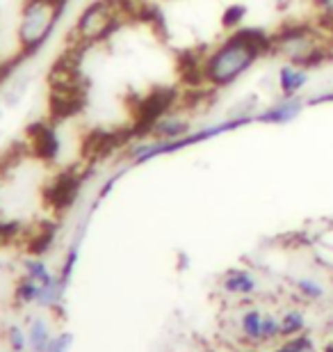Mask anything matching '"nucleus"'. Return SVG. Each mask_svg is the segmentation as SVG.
<instances>
[{"mask_svg": "<svg viewBox=\"0 0 333 352\" xmlns=\"http://www.w3.org/2000/svg\"><path fill=\"white\" fill-rule=\"evenodd\" d=\"M272 51V37L265 30L246 28L233 32L201 62L203 82L212 87H229L253 67L260 55Z\"/></svg>", "mask_w": 333, "mask_h": 352, "instance_id": "1", "label": "nucleus"}, {"mask_svg": "<svg viewBox=\"0 0 333 352\" xmlns=\"http://www.w3.org/2000/svg\"><path fill=\"white\" fill-rule=\"evenodd\" d=\"M67 5L69 0H25L16 28L21 60H30L32 55H37L44 48L48 37L55 30V25L60 23Z\"/></svg>", "mask_w": 333, "mask_h": 352, "instance_id": "2", "label": "nucleus"}, {"mask_svg": "<svg viewBox=\"0 0 333 352\" xmlns=\"http://www.w3.org/2000/svg\"><path fill=\"white\" fill-rule=\"evenodd\" d=\"M272 51L283 55L290 65L301 69L320 67L329 55V48L322 44L320 30L306 23H290L272 37Z\"/></svg>", "mask_w": 333, "mask_h": 352, "instance_id": "3", "label": "nucleus"}, {"mask_svg": "<svg viewBox=\"0 0 333 352\" xmlns=\"http://www.w3.org/2000/svg\"><path fill=\"white\" fill-rule=\"evenodd\" d=\"M124 7L122 0H94L78 16L71 34V44L91 46L108 39L122 25Z\"/></svg>", "mask_w": 333, "mask_h": 352, "instance_id": "4", "label": "nucleus"}, {"mask_svg": "<svg viewBox=\"0 0 333 352\" xmlns=\"http://www.w3.org/2000/svg\"><path fill=\"white\" fill-rule=\"evenodd\" d=\"M84 179H87V172H80V170H76V167L53 176V179L48 181V186L44 188L46 204L55 213H65V210H69L76 204Z\"/></svg>", "mask_w": 333, "mask_h": 352, "instance_id": "5", "label": "nucleus"}, {"mask_svg": "<svg viewBox=\"0 0 333 352\" xmlns=\"http://www.w3.org/2000/svg\"><path fill=\"white\" fill-rule=\"evenodd\" d=\"M27 149L34 158L44 160V163H53L60 156V135L51 122H34L27 126Z\"/></svg>", "mask_w": 333, "mask_h": 352, "instance_id": "6", "label": "nucleus"}, {"mask_svg": "<svg viewBox=\"0 0 333 352\" xmlns=\"http://www.w3.org/2000/svg\"><path fill=\"white\" fill-rule=\"evenodd\" d=\"M306 108V101L301 96H281L274 105H269L267 110L256 112L253 119L260 124H288L301 115V110Z\"/></svg>", "mask_w": 333, "mask_h": 352, "instance_id": "7", "label": "nucleus"}, {"mask_svg": "<svg viewBox=\"0 0 333 352\" xmlns=\"http://www.w3.org/2000/svg\"><path fill=\"white\" fill-rule=\"evenodd\" d=\"M192 133V124L190 119L181 117V115H174V112H167L165 117H160L158 122L153 124L151 129V135L153 140H167V142H174V140H181Z\"/></svg>", "mask_w": 333, "mask_h": 352, "instance_id": "8", "label": "nucleus"}, {"mask_svg": "<svg viewBox=\"0 0 333 352\" xmlns=\"http://www.w3.org/2000/svg\"><path fill=\"white\" fill-rule=\"evenodd\" d=\"M310 74L308 69H301L297 65H283L276 76V85H279L281 96H299V91L308 85Z\"/></svg>", "mask_w": 333, "mask_h": 352, "instance_id": "9", "label": "nucleus"}, {"mask_svg": "<svg viewBox=\"0 0 333 352\" xmlns=\"http://www.w3.org/2000/svg\"><path fill=\"white\" fill-rule=\"evenodd\" d=\"M222 288L226 293H231V295H242V298H249V295H253L258 291V279L253 277L249 270H240V267H236V270H229L224 274Z\"/></svg>", "mask_w": 333, "mask_h": 352, "instance_id": "10", "label": "nucleus"}, {"mask_svg": "<svg viewBox=\"0 0 333 352\" xmlns=\"http://www.w3.org/2000/svg\"><path fill=\"white\" fill-rule=\"evenodd\" d=\"M240 327H242L244 339L249 343H265V314L258 307H249L240 318Z\"/></svg>", "mask_w": 333, "mask_h": 352, "instance_id": "11", "label": "nucleus"}, {"mask_svg": "<svg viewBox=\"0 0 333 352\" xmlns=\"http://www.w3.org/2000/svg\"><path fill=\"white\" fill-rule=\"evenodd\" d=\"M55 236H58V224L44 222L34 234H30V238H27V252H30L32 256L46 254V252L53 248Z\"/></svg>", "mask_w": 333, "mask_h": 352, "instance_id": "12", "label": "nucleus"}, {"mask_svg": "<svg viewBox=\"0 0 333 352\" xmlns=\"http://www.w3.org/2000/svg\"><path fill=\"white\" fill-rule=\"evenodd\" d=\"M292 286L299 291L301 298H306L310 302H320V300L327 298V288H324L320 281L313 279V277H295Z\"/></svg>", "mask_w": 333, "mask_h": 352, "instance_id": "13", "label": "nucleus"}, {"mask_svg": "<svg viewBox=\"0 0 333 352\" xmlns=\"http://www.w3.org/2000/svg\"><path fill=\"white\" fill-rule=\"evenodd\" d=\"M306 327V318H303L301 311L297 309H290L281 316V334L283 336H299Z\"/></svg>", "mask_w": 333, "mask_h": 352, "instance_id": "14", "label": "nucleus"}, {"mask_svg": "<svg viewBox=\"0 0 333 352\" xmlns=\"http://www.w3.org/2000/svg\"><path fill=\"white\" fill-rule=\"evenodd\" d=\"M39 293H41V284L25 274V277L21 279L19 286H16V302H19V305H30V302L39 300Z\"/></svg>", "mask_w": 333, "mask_h": 352, "instance_id": "15", "label": "nucleus"}, {"mask_svg": "<svg viewBox=\"0 0 333 352\" xmlns=\"http://www.w3.org/2000/svg\"><path fill=\"white\" fill-rule=\"evenodd\" d=\"M244 16H246V5H242V3H233L229 7H224L222 28L224 30H238V28L242 25Z\"/></svg>", "mask_w": 333, "mask_h": 352, "instance_id": "16", "label": "nucleus"}, {"mask_svg": "<svg viewBox=\"0 0 333 352\" xmlns=\"http://www.w3.org/2000/svg\"><path fill=\"white\" fill-rule=\"evenodd\" d=\"M310 5H313V14L320 21V25L333 30V0H310Z\"/></svg>", "mask_w": 333, "mask_h": 352, "instance_id": "17", "label": "nucleus"}, {"mask_svg": "<svg viewBox=\"0 0 333 352\" xmlns=\"http://www.w3.org/2000/svg\"><path fill=\"white\" fill-rule=\"evenodd\" d=\"M30 343H32V350L34 352H46L48 343H51V336H48V329L41 320H34L32 322V329H30Z\"/></svg>", "mask_w": 333, "mask_h": 352, "instance_id": "18", "label": "nucleus"}, {"mask_svg": "<svg viewBox=\"0 0 333 352\" xmlns=\"http://www.w3.org/2000/svg\"><path fill=\"white\" fill-rule=\"evenodd\" d=\"M25 274H27V277H32L34 281H39L41 286L48 284V281L53 279V274L48 272V267L41 261H27L25 263Z\"/></svg>", "mask_w": 333, "mask_h": 352, "instance_id": "19", "label": "nucleus"}, {"mask_svg": "<svg viewBox=\"0 0 333 352\" xmlns=\"http://www.w3.org/2000/svg\"><path fill=\"white\" fill-rule=\"evenodd\" d=\"M78 261V243L73 245V248L69 250V254L65 258V265H62V274H60V281L62 284H69V279H71V272H73V265Z\"/></svg>", "mask_w": 333, "mask_h": 352, "instance_id": "20", "label": "nucleus"}, {"mask_svg": "<svg viewBox=\"0 0 333 352\" xmlns=\"http://www.w3.org/2000/svg\"><path fill=\"white\" fill-rule=\"evenodd\" d=\"M21 65L19 60H10V62H0V85H3V82L10 78V76L16 72V67Z\"/></svg>", "mask_w": 333, "mask_h": 352, "instance_id": "21", "label": "nucleus"}, {"mask_svg": "<svg viewBox=\"0 0 333 352\" xmlns=\"http://www.w3.org/2000/svg\"><path fill=\"white\" fill-rule=\"evenodd\" d=\"M10 343H12L14 352H21V350L25 348V339H23V334H21L19 327H14L12 332H10Z\"/></svg>", "mask_w": 333, "mask_h": 352, "instance_id": "22", "label": "nucleus"}, {"mask_svg": "<svg viewBox=\"0 0 333 352\" xmlns=\"http://www.w3.org/2000/svg\"><path fill=\"white\" fill-rule=\"evenodd\" d=\"M69 343H71L69 336H60V339H51V343H48L46 352H65Z\"/></svg>", "mask_w": 333, "mask_h": 352, "instance_id": "23", "label": "nucleus"}, {"mask_svg": "<svg viewBox=\"0 0 333 352\" xmlns=\"http://www.w3.org/2000/svg\"><path fill=\"white\" fill-rule=\"evenodd\" d=\"M117 179H119V176H110V179H108V183H105V186L101 188V192H98V201H103L105 197H108V195L112 192V188H115Z\"/></svg>", "mask_w": 333, "mask_h": 352, "instance_id": "24", "label": "nucleus"}, {"mask_svg": "<svg viewBox=\"0 0 333 352\" xmlns=\"http://www.w3.org/2000/svg\"><path fill=\"white\" fill-rule=\"evenodd\" d=\"M5 174H7V170H5L3 160H0V186H3V179H5Z\"/></svg>", "mask_w": 333, "mask_h": 352, "instance_id": "25", "label": "nucleus"}, {"mask_svg": "<svg viewBox=\"0 0 333 352\" xmlns=\"http://www.w3.org/2000/svg\"><path fill=\"white\" fill-rule=\"evenodd\" d=\"M327 352H333V348H329V350H327Z\"/></svg>", "mask_w": 333, "mask_h": 352, "instance_id": "26", "label": "nucleus"}]
</instances>
